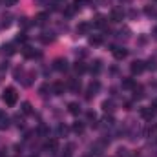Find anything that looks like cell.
<instances>
[{"instance_id":"cell-1","label":"cell","mask_w":157,"mask_h":157,"mask_svg":"<svg viewBox=\"0 0 157 157\" xmlns=\"http://www.w3.org/2000/svg\"><path fill=\"white\" fill-rule=\"evenodd\" d=\"M2 99H4V102H6L7 106H15V104H17V101H18V93H17V90H15V88H6V90H4V95H2Z\"/></svg>"},{"instance_id":"cell-2","label":"cell","mask_w":157,"mask_h":157,"mask_svg":"<svg viewBox=\"0 0 157 157\" xmlns=\"http://www.w3.org/2000/svg\"><path fill=\"white\" fill-rule=\"evenodd\" d=\"M130 70H132L133 75H139V73H143V71L146 70V64H144L143 60H133L132 66H130Z\"/></svg>"},{"instance_id":"cell-3","label":"cell","mask_w":157,"mask_h":157,"mask_svg":"<svg viewBox=\"0 0 157 157\" xmlns=\"http://www.w3.org/2000/svg\"><path fill=\"white\" fill-rule=\"evenodd\" d=\"M112 53H113V57H115L117 60H122V59H126V55H128V51H126L124 48H121V46H115V48L112 49Z\"/></svg>"},{"instance_id":"cell-4","label":"cell","mask_w":157,"mask_h":157,"mask_svg":"<svg viewBox=\"0 0 157 157\" xmlns=\"http://www.w3.org/2000/svg\"><path fill=\"white\" fill-rule=\"evenodd\" d=\"M53 68H55L57 71H66V70H68V60H66V59H57V60L53 62Z\"/></svg>"},{"instance_id":"cell-5","label":"cell","mask_w":157,"mask_h":157,"mask_svg":"<svg viewBox=\"0 0 157 157\" xmlns=\"http://www.w3.org/2000/svg\"><path fill=\"white\" fill-rule=\"evenodd\" d=\"M154 115H155V112L152 108H141V117L144 119V121H152Z\"/></svg>"},{"instance_id":"cell-6","label":"cell","mask_w":157,"mask_h":157,"mask_svg":"<svg viewBox=\"0 0 157 157\" xmlns=\"http://www.w3.org/2000/svg\"><path fill=\"white\" fill-rule=\"evenodd\" d=\"M6 128H9V117L4 112H0V130H6Z\"/></svg>"},{"instance_id":"cell-7","label":"cell","mask_w":157,"mask_h":157,"mask_svg":"<svg viewBox=\"0 0 157 157\" xmlns=\"http://www.w3.org/2000/svg\"><path fill=\"white\" fill-rule=\"evenodd\" d=\"M68 112L73 113V115H78V113H80V106H78V102H70V104H68Z\"/></svg>"},{"instance_id":"cell-8","label":"cell","mask_w":157,"mask_h":157,"mask_svg":"<svg viewBox=\"0 0 157 157\" xmlns=\"http://www.w3.org/2000/svg\"><path fill=\"white\" fill-rule=\"evenodd\" d=\"M53 93L55 95H62L64 93V84L62 82H55L53 84Z\"/></svg>"},{"instance_id":"cell-9","label":"cell","mask_w":157,"mask_h":157,"mask_svg":"<svg viewBox=\"0 0 157 157\" xmlns=\"http://www.w3.org/2000/svg\"><path fill=\"white\" fill-rule=\"evenodd\" d=\"M57 146H59V143H57V139H49L48 143H46V150H51V152H55L57 150Z\"/></svg>"},{"instance_id":"cell-10","label":"cell","mask_w":157,"mask_h":157,"mask_svg":"<svg viewBox=\"0 0 157 157\" xmlns=\"http://www.w3.org/2000/svg\"><path fill=\"white\" fill-rule=\"evenodd\" d=\"M40 40H42L44 44H49V42H53V40H55V35H53V33H48V31H46V33H42Z\"/></svg>"},{"instance_id":"cell-11","label":"cell","mask_w":157,"mask_h":157,"mask_svg":"<svg viewBox=\"0 0 157 157\" xmlns=\"http://www.w3.org/2000/svg\"><path fill=\"white\" fill-rule=\"evenodd\" d=\"M48 17H49V15H48V13H39V15H37V17H35V24H44V22H46V20H48Z\"/></svg>"},{"instance_id":"cell-12","label":"cell","mask_w":157,"mask_h":157,"mask_svg":"<svg viewBox=\"0 0 157 157\" xmlns=\"http://www.w3.org/2000/svg\"><path fill=\"white\" fill-rule=\"evenodd\" d=\"M122 88H126V90H133V88H135L133 78H124V80H122Z\"/></svg>"},{"instance_id":"cell-13","label":"cell","mask_w":157,"mask_h":157,"mask_svg":"<svg viewBox=\"0 0 157 157\" xmlns=\"http://www.w3.org/2000/svg\"><path fill=\"white\" fill-rule=\"evenodd\" d=\"M99 88H101V86H99V82H97V80H95V82H91V84H90V88H88V97H91V93L95 95V91H97Z\"/></svg>"},{"instance_id":"cell-14","label":"cell","mask_w":157,"mask_h":157,"mask_svg":"<svg viewBox=\"0 0 157 157\" xmlns=\"http://www.w3.org/2000/svg\"><path fill=\"white\" fill-rule=\"evenodd\" d=\"M90 44H93V46L102 44V37H101V35H91V37H90Z\"/></svg>"},{"instance_id":"cell-15","label":"cell","mask_w":157,"mask_h":157,"mask_svg":"<svg viewBox=\"0 0 157 157\" xmlns=\"http://www.w3.org/2000/svg\"><path fill=\"white\" fill-rule=\"evenodd\" d=\"M90 28H91V26H90L88 22H82V24H78L77 31H78V33H88V31H90Z\"/></svg>"},{"instance_id":"cell-16","label":"cell","mask_w":157,"mask_h":157,"mask_svg":"<svg viewBox=\"0 0 157 157\" xmlns=\"http://www.w3.org/2000/svg\"><path fill=\"white\" fill-rule=\"evenodd\" d=\"M22 53H24V57H28V59L35 57V51H33V48H29V46H26V48L22 49Z\"/></svg>"},{"instance_id":"cell-17","label":"cell","mask_w":157,"mask_h":157,"mask_svg":"<svg viewBox=\"0 0 157 157\" xmlns=\"http://www.w3.org/2000/svg\"><path fill=\"white\" fill-rule=\"evenodd\" d=\"M102 110L104 112H113V102L112 101H104L102 102Z\"/></svg>"},{"instance_id":"cell-18","label":"cell","mask_w":157,"mask_h":157,"mask_svg":"<svg viewBox=\"0 0 157 157\" xmlns=\"http://www.w3.org/2000/svg\"><path fill=\"white\" fill-rule=\"evenodd\" d=\"M95 26H97V28H106V18H104V17H97Z\"/></svg>"},{"instance_id":"cell-19","label":"cell","mask_w":157,"mask_h":157,"mask_svg":"<svg viewBox=\"0 0 157 157\" xmlns=\"http://www.w3.org/2000/svg\"><path fill=\"white\" fill-rule=\"evenodd\" d=\"M102 70V66H101V60H95L93 62V66H91V73H99Z\"/></svg>"},{"instance_id":"cell-20","label":"cell","mask_w":157,"mask_h":157,"mask_svg":"<svg viewBox=\"0 0 157 157\" xmlns=\"http://www.w3.org/2000/svg\"><path fill=\"white\" fill-rule=\"evenodd\" d=\"M112 20L113 22H121L122 20V13L121 11H112Z\"/></svg>"},{"instance_id":"cell-21","label":"cell","mask_w":157,"mask_h":157,"mask_svg":"<svg viewBox=\"0 0 157 157\" xmlns=\"http://www.w3.org/2000/svg\"><path fill=\"white\" fill-rule=\"evenodd\" d=\"M86 70H88V68H86L84 62H77V64H75V71H77V73H84Z\"/></svg>"},{"instance_id":"cell-22","label":"cell","mask_w":157,"mask_h":157,"mask_svg":"<svg viewBox=\"0 0 157 157\" xmlns=\"http://www.w3.org/2000/svg\"><path fill=\"white\" fill-rule=\"evenodd\" d=\"M73 132H75V133H82V132H84V124H82V122H75V124H73Z\"/></svg>"},{"instance_id":"cell-23","label":"cell","mask_w":157,"mask_h":157,"mask_svg":"<svg viewBox=\"0 0 157 157\" xmlns=\"http://www.w3.org/2000/svg\"><path fill=\"white\" fill-rule=\"evenodd\" d=\"M31 104L29 102H22V113H31Z\"/></svg>"},{"instance_id":"cell-24","label":"cell","mask_w":157,"mask_h":157,"mask_svg":"<svg viewBox=\"0 0 157 157\" xmlns=\"http://www.w3.org/2000/svg\"><path fill=\"white\" fill-rule=\"evenodd\" d=\"M70 88H71L73 91H77V90H80V82H77V80H71V82H70Z\"/></svg>"},{"instance_id":"cell-25","label":"cell","mask_w":157,"mask_h":157,"mask_svg":"<svg viewBox=\"0 0 157 157\" xmlns=\"http://www.w3.org/2000/svg\"><path fill=\"white\" fill-rule=\"evenodd\" d=\"M144 11H146V15H150V17H155V9H154V7H146Z\"/></svg>"},{"instance_id":"cell-26","label":"cell","mask_w":157,"mask_h":157,"mask_svg":"<svg viewBox=\"0 0 157 157\" xmlns=\"http://www.w3.org/2000/svg\"><path fill=\"white\" fill-rule=\"evenodd\" d=\"M4 49L7 51V55H13V53H15V49H13V46H11V44H7V46H6Z\"/></svg>"},{"instance_id":"cell-27","label":"cell","mask_w":157,"mask_h":157,"mask_svg":"<svg viewBox=\"0 0 157 157\" xmlns=\"http://www.w3.org/2000/svg\"><path fill=\"white\" fill-rule=\"evenodd\" d=\"M59 133H60V135H66V133H68V128H66V126H59Z\"/></svg>"},{"instance_id":"cell-28","label":"cell","mask_w":157,"mask_h":157,"mask_svg":"<svg viewBox=\"0 0 157 157\" xmlns=\"http://www.w3.org/2000/svg\"><path fill=\"white\" fill-rule=\"evenodd\" d=\"M48 90H49V86H48V84H44V86L40 88V95H46V91H48Z\"/></svg>"},{"instance_id":"cell-29","label":"cell","mask_w":157,"mask_h":157,"mask_svg":"<svg viewBox=\"0 0 157 157\" xmlns=\"http://www.w3.org/2000/svg\"><path fill=\"white\" fill-rule=\"evenodd\" d=\"M17 2H18V0H4V4H6V6H15Z\"/></svg>"},{"instance_id":"cell-30","label":"cell","mask_w":157,"mask_h":157,"mask_svg":"<svg viewBox=\"0 0 157 157\" xmlns=\"http://www.w3.org/2000/svg\"><path fill=\"white\" fill-rule=\"evenodd\" d=\"M82 4H88V0H75V7L82 6Z\"/></svg>"},{"instance_id":"cell-31","label":"cell","mask_w":157,"mask_h":157,"mask_svg":"<svg viewBox=\"0 0 157 157\" xmlns=\"http://www.w3.org/2000/svg\"><path fill=\"white\" fill-rule=\"evenodd\" d=\"M88 119H90V121H95V119H97V115H95L93 112H90V113H88Z\"/></svg>"},{"instance_id":"cell-32","label":"cell","mask_w":157,"mask_h":157,"mask_svg":"<svg viewBox=\"0 0 157 157\" xmlns=\"http://www.w3.org/2000/svg\"><path fill=\"white\" fill-rule=\"evenodd\" d=\"M152 110H154V112H155V113H157V99H155V101H154V104H152Z\"/></svg>"},{"instance_id":"cell-33","label":"cell","mask_w":157,"mask_h":157,"mask_svg":"<svg viewBox=\"0 0 157 157\" xmlns=\"http://www.w3.org/2000/svg\"><path fill=\"white\" fill-rule=\"evenodd\" d=\"M154 39L157 40V26H155V29H154Z\"/></svg>"}]
</instances>
